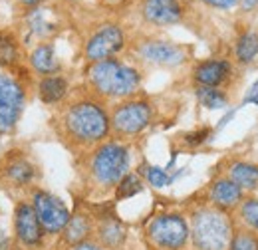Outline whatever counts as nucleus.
<instances>
[{
	"instance_id": "obj_1",
	"label": "nucleus",
	"mask_w": 258,
	"mask_h": 250,
	"mask_svg": "<svg viewBox=\"0 0 258 250\" xmlns=\"http://www.w3.org/2000/svg\"><path fill=\"white\" fill-rule=\"evenodd\" d=\"M62 125L66 135L80 145H94L103 141L111 129L105 107L92 99L72 103L66 109Z\"/></svg>"
},
{
	"instance_id": "obj_2",
	"label": "nucleus",
	"mask_w": 258,
	"mask_h": 250,
	"mask_svg": "<svg viewBox=\"0 0 258 250\" xmlns=\"http://www.w3.org/2000/svg\"><path fill=\"white\" fill-rule=\"evenodd\" d=\"M90 84L103 97H129L139 90L141 74L119 60H101L94 62L88 70Z\"/></svg>"
},
{
	"instance_id": "obj_3",
	"label": "nucleus",
	"mask_w": 258,
	"mask_h": 250,
	"mask_svg": "<svg viewBox=\"0 0 258 250\" xmlns=\"http://www.w3.org/2000/svg\"><path fill=\"white\" fill-rule=\"evenodd\" d=\"M129 169V149L123 143L107 141L101 143L92 157V175L99 185L113 187L127 175Z\"/></svg>"
},
{
	"instance_id": "obj_4",
	"label": "nucleus",
	"mask_w": 258,
	"mask_h": 250,
	"mask_svg": "<svg viewBox=\"0 0 258 250\" xmlns=\"http://www.w3.org/2000/svg\"><path fill=\"white\" fill-rule=\"evenodd\" d=\"M193 240L199 250H225L230 240V222L221 211L203 209L195 215Z\"/></svg>"
},
{
	"instance_id": "obj_5",
	"label": "nucleus",
	"mask_w": 258,
	"mask_h": 250,
	"mask_svg": "<svg viewBox=\"0 0 258 250\" xmlns=\"http://www.w3.org/2000/svg\"><path fill=\"white\" fill-rule=\"evenodd\" d=\"M26 107V90L10 74L0 72V133L14 131Z\"/></svg>"
},
{
	"instance_id": "obj_6",
	"label": "nucleus",
	"mask_w": 258,
	"mask_h": 250,
	"mask_svg": "<svg viewBox=\"0 0 258 250\" xmlns=\"http://www.w3.org/2000/svg\"><path fill=\"white\" fill-rule=\"evenodd\" d=\"M149 123H151V105L143 99H129L119 103L109 117L111 129L121 137L137 135Z\"/></svg>"
},
{
	"instance_id": "obj_7",
	"label": "nucleus",
	"mask_w": 258,
	"mask_h": 250,
	"mask_svg": "<svg viewBox=\"0 0 258 250\" xmlns=\"http://www.w3.org/2000/svg\"><path fill=\"white\" fill-rule=\"evenodd\" d=\"M125 46V34L117 24H101L86 42V58L90 62H101L113 58Z\"/></svg>"
},
{
	"instance_id": "obj_8",
	"label": "nucleus",
	"mask_w": 258,
	"mask_h": 250,
	"mask_svg": "<svg viewBox=\"0 0 258 250\" xmlns=\"http://www.w3.org/2000/svg\"><path fill=\"white\" fill-rule=\"evenodd\" d=\"M32 207L36 217L40 220L42 230L56 234L66 228V224L70 220V211L58 197H54L46 191H34Z\"/></svg>"
},
{
	"instance_id": "obj_9",
	"label": "nucleus",
	"mask_w": 258,
	"mask_h": 250,
	"mask_svg": "<svg viewBox=\"0 0 258 250\" xmlns=\"http://www.w3.org/2000/svg\"><path fill=\"white\" fill-rule=\"evenodd\" d=\"M149 236L161 248L179 250L187 242L189 228L179 215H161L149 224Z\"/></svg>"
},
{
	"instance_id": "obj_10",
	"label": "nucleus",
	"mask_w": 258,
	"mask_h": 250,
	"mask_svg": "<svg viewBox=\"0 0 258 250\" xmlns=\"http://www.w3.org/2000/svg\"><path fill=\"white\" fill-rule=\"evenodd\" d=\"M141 16L153 26H173L183 20L179 0H141Z\"/></svg>"
},
{
	"instance_id": "obj_11",
	"label": "nucleus",
	"mask_w": 258,
	"mask_h": 250,
	"mask_svg": "<svg viewBox=\"0 0 258 250\" xmlns=\"http://www.w3.org/2000/svg\"><path fill=\"white\" fill-rule=\"evenodd\" d=\"M139 56L157 66H179L185 62V50L177 44L163 42V40H149L141 44Z\"/></svg>"
},
{
	"instance_id": "obj_12",
	"label": "nucleus",
	"mask_w": 258,
	"mask_h": 250,
	"mask_svg": "<svg viewBox=\"0 0 258 250\" xmlns=\"http://www.w3.org/2000/svg\"><path fill=\"white\" fill-rule=\"evenodd\" d=\"M14 228L16 234L20 238V242L36 246L42 240V226L40 220L34 213L32 203H18L16 207V215H14Z\"/></svg>"
},
{
	"instance_id": "obj_13",
	"label": "nucleus",
	"mask_w": 258,
	"mask_h": 250,
	"mask_svg": "<svg viewBox=\"0 0 258 250\" xmlns=\"http://www.w3.org/2000/svg\"><path fill=\"white\" fill-rule=\"evenodd\" d=\"M52 16H56V12L52 8H48L46 4L30 8V10H26V16H24L26 28L36 38H50L52 34L58 32V20Z\"/></svg>"
},
{
	"instance_id": "obj_14",
	"label": "nucleus",
	"mask_w": 258,
	"mask_h": 250,
	"mask_svg": "<svg viewBox=\"0 0 258 250\" xmlns=\"http://www.w3.org/2000/svg\"><path fill=\"white\" fill-rule=\"evenodd\" d=\"M230 76V64L226 60H207L195 68V82L205 88H219Z\"/></svg>"
},
{
	"instance_id": "obj_15",
	"label": "nucleus",
	"mask_w": 258,
	"mask_h": 250,
	"mask_svg": "<svg viewBox=\"0 0 258 250\" xmlns=\"http://www.w3.org/2000/svg\"><path fill=\"white\" fill-rule=\"evenodd\" d=\"M28 62H30L34 72L40 74L42 78L44 76H54V74L60 72V60L56 56V50L48 42H42V44H38L30 52V60Z\"/></svg>"
},
{
	"instance_id": "obj_16",
	"label": "nucleus",
	"mask_w": 258,
	"mask_h": 250,
	"mask_svg": "<svg viewBox=\"0 0 258 250\" xmlns=\"http://www.w3.org/2000/svg\"><path fill=\"white\" fill-rule=\"evenodd\" d=\"M38 95L44 103L48 105H56L68 95V80L60 74L54 76H44L38 82Z\"/></svg>"
},
{
	"instance_id": "obj_17",
	"label": "nucleus",
	"mask_w": 258,
	"mask_h": 250,
	"mask_svg": "<svg viewBox=\"0 0 258 250\" xmlns=\"http://www.w3.org/2000/svg\"><path fill=\"white\" fill-rule=\"evenodd\" d=\"M4 177L18 185V187H24V185H30L36 177V169L34 165L26 159V157H14V159H8L6 165H4Z\"/></svg>"
},
{
	"instance_id": "obj_18",
	"label": "nucleus",
	"mask_w": 258,
	"mask_h": 250,
	"mask_svg": "<svg viewBox=\"0 0 258 250\" xmlns=\"http://www.w3.org/2000/svg\"><path fill=\"white\" fill-rule=\"evenodd\" d=\"M242 199V189L236 187L230 179H219L211 189V201L219 209H232Z\"/></svg>"
},
{
	"instance_id": "obj_19",
	"label": "nucleus",
	"mask_w": 258,
	"mask_h": 250,
	"mask_svg": "<svg viewBox=\"0 0 258 250\" xmlns=\"http://www.w3.org/2000/svg\"><path fill=\"white\" fill-rule=\"evenodd\" d=\"M228 179L240 189H254L258 185V167L250 163H234L228 169Z\"/></svg>"
},
{
	"instance_id": "obj_20",
	"label": "nucleus",
	"mask_w": 258,
	"mask_h": 250,
	"mask_svg": "<svg viewBox=\"0 0 258 250\" xmlns=\"http://www.w3.org/2000/svg\"><path fill=\"white\" fill-rule=\"evenodd\" d=\"M236 58L240 64H250L258 56V34L252 30L244 32L238 40H236Z\"/></svg>"
},
{
	"instance_id": "obj_21",
	"label": "nucleus",
	"mask_w": 258,
	"mask_h": 250,
	"mask_svg": "<svg viewBox=\"0 0 258 250\" xmlns=\"http://www.w3.org/2000/svg\"><path fill=\"white\" fill-rule=\"evenodd\" d=\"M64 232H66V242H70V244H80V242H84V238L90 234V222H88V219H86L84 215L70 217Z\"/></svg>"
},
{
	"instance_id": "obj_22",
	"label": "nucleus",
	"mask_w": 258,
	"mask_h": 250,
	"mask_svg": "<svg viewBox=\"0 0 258 250\" xmlns=\"http://www.w3.org/2000/svg\"><path fill=\"white\" fill-rule=\"evenodd\" d=\"M99 238L107 246H119L125 240V228L121 222L113 219H107L99 226Z\"/></svg>"
},
{
	"instance_id": "obj_23",
	"label": "nucleus",
	"mask_w": 258,
	"mask_h": 250,
	"mask_svg": "<svg viewBox=\"0 0 258 250\" xmlns=\"http://www.w3.org/2000/svg\"><path fill=\"white\" fill-rule=\"evenodd\" d=\"M20 58L18 42L14 34L10 32H0V66H14Z\"/></svg>"
},
{
	"instance_id": "obj_24",
	"label": "nucleus",
	"mask_w": 258,
	"mask_h": 250,
	"mask_svg": "<svg viewBox=\"0 0 258 250\" xmlns=\"http://www.w3.org/2000/svg\"><path fill=\"white\" fill-rule=\"evenodd\" d=\"M197 97H199L201 105H205L207 109H223V107H226V103H228V97L219 88L199 86L197 88Z\"/></svg>"
},
{
	"instance_id": "obj_25",
	"label": "nucleus",
	"mask_w": 258,
	"mask_h": 250,
	"mask_svg": "<svg viewBox=\"0 0 258 250\" xmlns=\"http://www.w3.org/2000/svg\"><path fill=\"white\" fill-rule=\"evenodd\" d=\"M143 183H141V177L135 175V173H127L121 177V181L117 183V199H129L137 193H141Z\"/></svg>"
},
{
	"instance_id": "obj_26",
	"label": "nucleus",
	"mask_w": 258,
	"mask_h": 250,
	"mask_svg": "<svg viewBox=\"0 0 258 250\" xmlns=\"http://www.w3.org/2000/svg\"><path fill=\"white\" fill-rule=\"evenodd\" d=\"M145 177H147V181L151 183V187L155 189H163L167 187L173 179L169 177V173L161 169V167H147V171H145Z\"/></svg>"
},
{
	"instance_id": "obj_27",
	"label": "nucleus",
	"mask_w": 258,
	"mask_h": 250,
	"mask_svg": "<svg viewBox=\"0 0 258 250\" xmlns=\"http://www.w3.org/2000/svg\"><path fill=\"white\" fill-rule=\"evenodd\" d=\"M230 250H258V240L250 232H238L232 240Z\"/></svg>"
},
{
	"instance_id": "obj_28",
	"label": "nucleus",
	"mask_w": 258,
	"mask_h": 250,
	"mask_svg": "<svg viewBox=\"0 0 258 250\" xmlns=\"http://www.w3.org/2000/svg\"><path fill=\"white\" fill-rule=\"evenodd\" d=\"M242 219L246 224H250L252 228L258 230V201L256 199H248L242 205Z\"/></svg>"
},
{
	"instance_id": "obj_29",
	"label": "nucleus",
	"mask_w": 258,
	"mask_h": 250,
	"mask_svg": "<svg viewBox=\"0 0 258 250\" xmlns=\"http://www.w3.org/2000/svg\"><path fill=\"white\" fill-rule=\"evenodd\" d=\"M209 133H211L209 129H199V131H193V133H187L185 135V143L191 145V147H197V145H201V143L207 141Z\"/></svg>"
},
{
	"instance_id": "obj_30",
	"label": "nucleus",
	"mask_w": 258,
	"mask_h": 250,
	"mask_svg": "<svg viewBox=\"0 0 258 250\" xmlns=\"http://www.w3.org/2000/svg\"><path fill=\"white\" fill-rule=\"evenodd\" d=\"M201 2L211 8H219V10H230L238 4V0H201Z\"/></svg>"
},
{
	"instance_id": "obj_31",
	"label": "nucleus",
	"mask_w": 258,
	"mask_h": 250,
	"mask_svg": "<svg viewBox=\"0 0 258 250\" xmlns=\"http://www.w3.org/2000/svg\"><path fill=\"white\" fill-rule=\"evenodd\" d=\"M16 2H18V6H22V8L30 10V8H36V6H40V4H46L48 0H16Z\"/></svg>"
},
{
	"instance_id": "obj_32",
	"label": "nucleus",
	"mask_w": 258,
	"mask_h": 250,
	"mask_svg": "<svg viewBox=\"0 0 258 250\" xmlns=\"http://www.w3.org/2000/svg\"><path fill=\"white\" fill-rule=\"evenodd\" d=\"M258 103V80H256V84L250 88V92H248V95L244 97V103Z\"/></svg>"
},
{
	"instance_id": "obj_33",
	"label": "nucleus",
	"mask_w": 258,
	"mask_h": 250,
	"mask_svg": "<svg viewBox=\"0 0 258 250\" xmlns=\"http://www.w3.org/2000/svg\"><path fill=\"white\" fill-rule=\"evenodd\" d=\"M238 4H240V8L244 12H250V10H254L258 6V0H238Z\"/></svg>"
},
{
	"instance_id": "obj_34",
	"label": "nucleus",
	"mask_w": 258,
	"mask_h": 250,
	"mask_svg": "<svg viewBox=\"0 0 258 250\" xmlns=\"http://www.w3.org/2000/svg\"><path fill=\"white\" fill-rule=\"evenodd\" d=\"M129 0H101V4H105V6H111V8H119V6H123V4H127Z\"/></svg>"
},
{
	"instance_id": "obj_35",
	"label": "nucleus",
	"mask_w": 258,
	"mask_h": 250,
	"mask_svg": "<svg viewBox=\"0 0 258 250\" xmlns=\"http://www.w3.org/2000/svg\"><path fill=\"white\" fill-rule=\"evenodd\" d=\"M72 250H99L96 244H90V242H80V244H76Z\"/></svg>"
},
{
	"instance_id": "obj_36",
	"label": "nucleus",
	"mask_w": 258,
	"mask_h": 250,
	"mask_svg": "<svg viewBox=\"0 0 258 250\" xmlns=\"http://www.w3.org/2000/svg\"><path fill=\"white\" fill-rule=\"evenodd\" d=\"M8 248H10V240L0 234V250H8Z\"/></svg>"
},
{
	"instance_id": "obj_37",
	"label": "nucleus",
	"mask_w": 258,
	"mask_h": 250,
	"mask_svg": "<svg viewBox=\"0 0 258 250\" xmlns=\"http://www.w3.org/2000/svg\"><path fill=\"white\" fill-rule=\"evenodd\" d=\"M64 2H80V0H64Z\"/></svg>"
}]
</instances>
